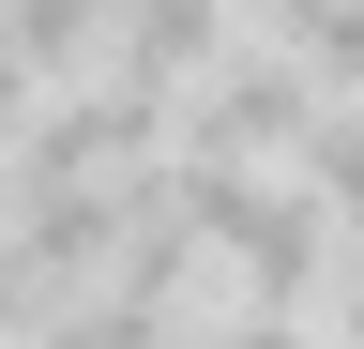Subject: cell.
I'll use <instances>...</instances> for the list:
<instances>
[{
  "mask_svg": "<svg viewBox=\"0 0 364 349\" xmlns=\"http://www.w3.org/2000/svg\"><path fill=\"white\" fill-rule=\"evenodd\" d=\"M318 107H334V76H318L289 31H243L198 92H182V152H258V167H304Z\"/></svg>",
  "mask_w": 364,
  "mask_h": 349,
  "instance_id": "obj_1",
  "label": "cell"
},
{
  "mask_svg": "<svg viewBox=\"0 0 364 349\" xmlns=\"http://www.w3.org/2000/svg\"><path fill=\"white\" fill-rule=\"evenodd\" d=\"M0 31H16V46L46 61V76H91V61H122V0H0Z\"/></svg>",
  "mask_w": 364,
  "mask_h": 349,
  "instance_id": "obj_2",
  "label": "cell"
},
{
  "mask_svg": "<svg viewBox=\"0 0 364 349\" xmlns=\"http://www.w3.org/2000/svg\"><path fill=\"white\" fill-rule=\"evenodd\" d=\"M182 349H318V319H304V304H273V289H243V274H228V289L198 304V319H182Z\"/></svg>",
  "mask_w": 364,
  "mask_h": 349,
  "instance_id": "obj_3",
  "label": "cell"
},
{
  "mask_svg": "<svg viewBox=\"0 0 364 349\" xmlns=\"http://www.w3.org/2000/svg\"><path fill=\"white\" fill-rule=\"evenodd\" d=\"M0 349H31V334H16V319H0Z\"/></svg>",
  "mask_w": 364,
  "mask_h": 349,
  "instance_id": "obj_5",
  "label": "cell"
},
{
  "mask_svg": "<svg viewBox=\"0 0 364 349\" xmlns=\"http://www.w3.org/2000/svg\"><path fill=\"white\" fill-rule=\"evenodd\" d=\"M318 334H334V349H364V258L334 274V304H318Z\"/></svg>",
  "mask_w": 364,
  "mask_h": 349,
  "instance_id": "obj_4",
  "label": "cell"
}]
</instances>
